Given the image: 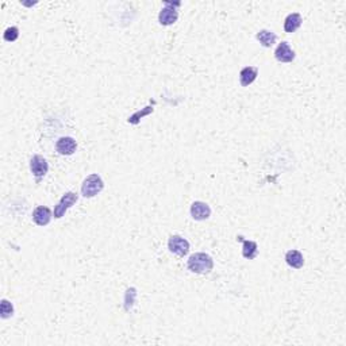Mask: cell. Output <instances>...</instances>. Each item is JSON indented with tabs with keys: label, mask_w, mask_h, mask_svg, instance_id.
<instances>
[{
	"label": "cell",
	"mask_w": 346,
	"mask_h": 346,
	"mask_svg": "<svg viewBox=\"0 0 346 346\" xmlns=\"http://www.w3.org/2000/svg\"><path fill=\"white\" fill-rule=\"evenodd\" d=\"M214 268V260L207 253H195L188 260V269L198 274L210 273Z\"/></svg>",
	"instance_id": "1"
},
{
	"label": "cell",
	"mask_w": 346,
	"mask_h": 346,
	"mask_svg": "<svg viewBox=\"0 0 346 346\" xmlns=\"http://www.w3.org/2000/svg\"><path fill=\"white\" fill-rule=\"evenodd\" d=\"M104 188L102 177L98 173H92L81 184V194L84 198H94L98 194H100Z\"/></svg>",
	"instance_id": "2"
},
{
	"label": "cell",
	"mask_w": 346,
	"mask_h": 346,
	"mask_svg": "<svg viewBox=\"0 0 346 346\" xmlns=\"http://www.w3.org/2000/svg\"><path fill=\"white\" fill-rule=\"evenodd\" d=\"M77 200H79L77 194H75V192H66V194L60 199V202L57 203V205L54 207V218H56V219H61L65 215V213H66Z\"/></svg>",
	"instance_id": "3"
},
{
	"label": "cell",
	"mask_w": 346,
	"mask_h": 346,
	"mask_svg": "<svg viewBox=\"0 0 346 346\" xmlns=\"http://www.w3.org/2000/svg\"><path fill=\"white\" fill-rule=\"evenodd\" d=\"M168 249L173 255L179 256V257H184L190 251V242L181 236H172L169 241H168Z\"/></svg>",
	"instance_id": "4"
},
{
	"label": "cell",
	"mask_w": 346,
	"mask_h": 346,
	"mask_svg": "<svg viewBox=\"0 0 346 346\" xmlns=\"http://www.w3.org/2000/svg\"><path fill=\"white\" fill-rule=\"evenodd\" d=\"M30 169L31 173L35 176V179L41 180L49 171V165H48L46 158H43L39 154H34L30 160Z\"/></svg>",
	"instance_id": "5"
},
{
	"label": "cell",
	"mask_w": 346,
	"mask_h": 346,
	"mask_svg": "<svg viewBox=\"0 0 346 346\" xmlns=\"http://www.w3.org/2000/svg\"><path fill=\"white\" fill-rule=\"evenodd\" d=\"M177 18H179V12L173 7L172 3H165V7L158 14V22L163 26H171V25L176 23Z\"/></svg>",
	"instance_id": "6"
},
{
	"label": "cell",
	"mask_w": 346,
	"mask_h": 346,
	"mask_svg": "<svg viewBox=\"0 0 346 346\" xmlns=\"http://www.w3.org/2000/svg\"><path fill=\"white\" fill-rule=\"evenodd\" d=\"M191 217L195 221H205L211 217V209L204 202H194L191 205Z\"/></svg>",
	"instance_id": "7"
},
{
	"label": "cell",
	"mask_w": 346,
	"mask_h": 346,
	"mask_svg": "<svg viewBox=\"0 0 346 346\" xmlns=\"http://www.w3.org/2000/svg\"><path fill=\"white\" fill-rule=\"evenodd\" d=\"M274 58L280 62H292L295 60V52L291 49L288 42L284 41L279 43L274 50Z\"/></svg>",
	"instance_id": "8"
},
{
	"label": "cell",
	"mask_w": 346,
	"mask_h": 346,
	"mask_svg": "<svg viewBox=\"0 0 346 346\" xmlns=\"http://www.w3.org/2000/svg\"><path fill=\"white\" fill-rule=\"evenodd\" d=\"M77 144L72 137H61L56 144V150L61 156H72L76 152Z\"/></svg>",
	"instance_id": "9"
},
{
	"label": "cell",
	"mask_w": 346,
	"mask_h": 346,
	"mask_svg": "<svg viewBox=\"0 0 346 346\" xmlns=\"http://www.w3.org/2000/svg\"><path fill=\"white\" fill-rule=\"evenodd\" d=\"M52 217H53V214H52L50 209H48L45 205H38L33 211V221H34L35 224L41 226V227L48 226L50 221H52Z\"/></svg>",
	"instance_id": "10"
},
{
	"label": "cell",
	"mask_w": 346,
	"mask_h": 346,
	"mask_svg": "<svg viewBox=\"0 0 346 346\" xmlns=\"http://www.w3.org/2000/svg\"><path fill=\"white\" fill-rule=\"evenodd\" d=\"M285 263L288 264L293 269H301L305 265V257L299 250H288L285 255Z\"/></svg>",
	"instance_id": "11"
},
{
	"label": "cell",
	"mask_w": 346,
	"mask_h": 346,
	"mask_svg": "<svg viewBox=\"0 0 346 346\" xmlns=\"http://www.w3.org/2000/svg\"><path fill=\"white\" fill-rule=\"evenodd\" d=\"M259 76V69L256 66H245L240 72V83L242 87H249Z\"/></svg>",
	"instance_id": "12"
},
{
	"label": "cell",
	"mask_w": 346,
	"mask_h": 346,
	"mask_svg": "<svg viewBox=\"0 0 346 346\" xmlns=\"http://www.w3.org/2000/svg\"><path fill=\"white\" fill-rule=\"evenodd\" d=\"M238 241H241L242 244H244V247H242V256H244L246 260H253L257 257L259 255V246L256 244L255 241H247L244 240V237H238L237 238Z\"/></svg>",
	"instance_id": "13"
},
{
	"label": "cell",
	"mask_w": 346,
	"mask_h": 346,
	"mask_svg": "<svg viewBox=\"0 0 346 346\" xmlns=\"http://www.w3.org/2000/svg\"><path fill=\"white\" fill-rule=\"evenodd\" d=\"M302 23H303V18L301 14H297V12L289 14L284 20L285 33H295L302 26Z\"/></svg>",
	"instance_id": "14"
},
{
	"label": "cell",
	"mask_w": 346,
	"mask_h": 346,
	"mask_svg": "<svg viewBox=\"0 0 346 346\" xmlns=\"http://www.w3.org/2000/svg\"><path fill=\"white\" fill-rule=\"evenodd\" d=\"M256 38H257V41L264 48H270V46H273L276 43V41H278V35L270 30H260L257 33V35H256Z\"/></svg>",
	"instance_id": "15"
},
{
	"label": "cell",
	"mask_w": 346,
	"mask_h": 346,
	"mask_svg": "<svg viewBox=\"0 0 346 346\" xmlns=\"http://www.w3.org/2000/svg\"><path fill=\"white\" fill-rule=\"evenodd\" d=\"M14 315V306H12L11 302H8L7 299H3L2 303H0V316L3 319H8Z\"/></svg>",
	"instance_id": "16"
},
{
	"label": "cell",
	"mask_w": 346,
	"mask_h": 346,
	"mask_svg": "<svg viewBox=\"0 0 346 346\" xmlns=\"http://www.w3.org/2000/svg\"><path fill=\"white\" fill-rule=\"evenodd\" d=\"M153 111H154V108H153L152 106L145 107L144 110L137 111L135 114H133L131 117H130L129 123H131V125H138V123H140V121H141L144 117H146V115H149V114H152Z\"/></svg>",
	"instance_id": "17"
},
{
	"label": "cell",
	"mask_w": 346,
	"mask_h": 346,
	"mask_svg": "<svg viewBox=\"0 0 346 346\" xmlns=\"http://www.w3.org/2000/svg\"><path fill=\"white\" fill-rule=\"evenodd\" d=\"M18 37H19V29L15 26L8 27L7 30L4 31V34H3L4 41H7V42H15L16 39H18Z\"/></svg>",
	"instance_id": "18"
}]
</instances>
